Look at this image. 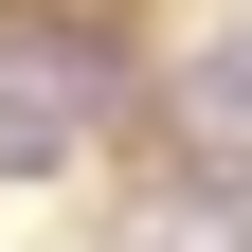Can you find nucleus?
<instances>
[{
  "mask_svg": "<svg viewBox=\"0 0 252 252\" xmlns=\"http://www.w3.org/2000/svg\"><path fill=\"white\" fill-rule=\"evenodd\" d=\"M90 144V90L72 72H18V54H0V180H54Z\"/></svg>",
  "mask_w": 252,
  "mask_h": 252,
  "instance_id": "1",
  "label": "nucleus"
}]
</instances>
